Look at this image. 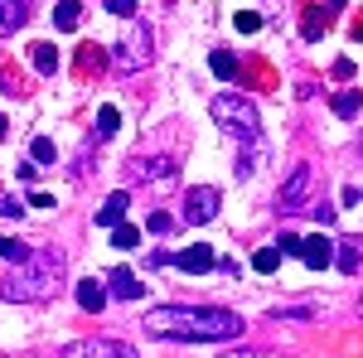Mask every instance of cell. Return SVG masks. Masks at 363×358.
Returning a JSON list of instances; mask_svg holds the SVG:
<instances>
[{
    "instance_id": "1",
    "label": "cell",
    "mask_w": 363,
    "mask_h": 358,
    "mask_svg": "<svg viewBox=\"0 0 363 358\" xmlns=\"http://www.w3.org/2000/svg\"><path fill=\"white\" fill-rule=\"evenodd\" d=\"M145 334H155V339H179V344H208V339H238V334L247 330L242 325V315H233V310H203V305H160V310H145Z\"/></svg>"
},
{
    "instance_id": "2",
    "label": "cell",
    "mask_w": 363,
    "mask_h": 358,
    "mask_svg": "<svg viewBox=\"0 0 363 358\" xmlns=\"http://www.w3.org/2000/svg\"><path fill=\"white\" fill-rule=\"evenodd\" d=\"M63 252L49 247V252H34L25 267H20V276H10L5 281V301H49L58 286V276H63Z\"/></svg>"
},
{
    "instance_id": "3",
    "label": "cell",
    "mask_w": 363,
    "mask_h": 358,
    "mask_svg": "<svg viewBox=\"0 0 363 358\" xmlns=\"http://www.w3.org/2000/svg\"><path fill=\"white\" fill-rule=\"evenodd\" d=\"M150 63H155V29L136 20V25L121 34V44H116V68L121 73H140Z\"/></svg>"
},
{
    "instance_id": "4",
    "label": "cell",
    "mask_w": 363,
    "mask_h": 358,
    "mask_svg": "<svg viewBox=\"0 0 363 358\" xmlns=\"http://www.w3.org/2000/svg\"><path fill=\"white\" fill-rule=\"evenodd\" d=\"M208 111H213V121L228 126V131H238V136H257V107H252L247 97H238V92H218V97H208Z\"/></svg>"
},
{
    "instance_id": "5",
    "label": "cell",
    "mask_w": 363,
    "mask_h": 358,
    "mask_svg": "<svg viewBox=\"0 0 363 358\" xmlns=\"http://www.w3.org/2000/svg\"><path fill=\"white\" fill-rule=\"evenodd\" d=\"M58 358H136L131 344H116V339H78V344H68Z\"/></svg>"
},
{
    "instance_id": "6",
    "label": "cell",
    "mask_w": 363,
    "mask_h": 358,
    "mask_svg": "<svg viewBox=\"0 0 363 358\" xmlns=\"http://www.w3.org/2000/svg\"><path fill=\"white\" fill-rule=\"evenodd\" d=\"M218 189H208V184H199V189H189V198H184V223H213L218 218Z\"/></svg>"
},
{
    "instance_id": "7",
    "label": "cell",
    "mask_w": 363,
    "mask_h": 358,
    "mask_svg": "<svg viewBox=\"0 0 363 358\" xmlns=\"http://www.w3.org/2000/svg\"><path fill=\"white\" fill-rule=\"evenodd\" d=\"M169 262H174L179 272H189V276H208L213 267H218V257H213V247H203V242H199V247H184L179 257H169Z\"/></svg>"
},
{
    "instance_id": "8",
    "label": "cell",
    "mask_w": 363,
    "mask_h": 358,
    "mask_svg": "<svg viewBox=\"0 0 363 358\" xmlns=\"http://www.w3.org/2000/svg\"><path fill=\"white\" fill-rule=\"evenodd\" d=\"M301 262H306L310 272L330 267V262H335V242H330L325 233H315V237H301Z\"/></svg>"
},
{
    "instance_id": "9",
    "label": "cell",
    "mask_w": 363,
    "mask_h": 358,
    "mask_svg": "<svg viewBox=\"0 0 363 358\" xmlns=\"http://www.w3.org/2000/svg\"><path fill=\"white\" fill-rule=\"evenodd\" d=\"M310 184H315V169H310V165H296L291 184L281 189V203H286V208H301V203L310 198Z\"/></svg>"
},
{
    "instance_id": "10",
    "label": "cell",
    "mask_w": 363,
    "mask_h": 358,
    "mask_svg": "<svg viewBox=\"0 0 363 358\" xmlns=\"http://www.w3.org/2000/svg\"><path fill=\"white\" fill-rule=\"evenodd\" d=\"M335 267H339L344 276L363 272V242H359V237H344V242H335Z\"/></svg>"
},
{
    "instance_id": "11",
    "label": "cell",
    "mask_w": 363,
    "mask_h": 358,
    "mask_svg": "<svg viewBox=\"0 0 363 358\" xmlns=\"http://www.w3.org/2000/svg\"><path fill=\"white\" fill-rule=\"evenodd\" d=\"M29 25V5H20V0H0V39L5 34H15V29Z\"/></svg>"
},
{
    "instance_id": "12",
    "label": "cell",
    "mask_w": 363,
    "mask_h": 358,
    "mask_svg": "<svg viewBox=\"0 0 363 358\" xmlns=\"http://www.w3.org/2000/svg\"><path fill=\"white\" fill-rule=\"evenodd\" d=\"M126 208H131V194H126V189H116L112 198H107V203H102V213H97V223H102V228H116V223H121V213H126Z\"/></svg>"
},
{
    "instance_id": "13",
    "label": "cell",
    "mask_w": 363,
    "mask_h": 358,
    "mask_svg": "<svg viewBox=\"0 0 363 358\" xmlns=\"http://www.w3.org/2000/svg\"><path fill=\"white\" fill-rule=\"evenodd\" d=\"M78 15H83V0H58L54 5V29L73 34V29H78Z\"/></svg>"
},
{
    "instance_id": "14",
    "label": "cell",
    "mask_w": 363,
    "mask_h": 358,
    "mask_svg": "<svg viewBox=\"0 0 363 358\" xmlns=\"http://www.w3.org/2000/svg\"><path fill=\"white\" fill-rule=\"evenodd\" d=\"M29 63H34V73H54L63 58H58L54 44H29Z\"/></svg>"
},
{
    "instance_id": "15",
    "label": "cell",
    "mask_w": 363,
    "mask_h": 358,
    "mask_svg": "<svg viewBox=\"0 0 363 358\" xmlns=\"http://www.w3.org/2000/svg\"><path fill=\"white\" fill-rule=\"evenodd\" d=\"M107 286H112V291L121 296V301H136V296H140V281H136L131 272H126V267H116V272L107 276Z\"/></svg>"
},
{
    "instance_id": "16",
    "label": "cell",
    "mask_w": 363,
    "mask_h": 358,
    "mask_svg": "<svg viewBox=\"0 0 363 358\" xmlns=\"http://www.w3.org/2000/svg\"><path fill=\"white\" fill-rule=\"evenodd\" d=\"M78 305L97 315V310H107V291H102L97 281H78Z\"/></svg>"
},
{
    "instance_id": "17",
    "label": "cell",
    "mask_w": 363,
    "mask_h": 358,
    "mask_svg": "<svg viewBox=\"0 0 363 358\" xmlns=\"http://www.w3.org/2000/svg\"><path fill=\"white\" fill-rule=\"evenodd\" d=\"M112 247H116V252L140 247V228H131V223H116V228H112Z\"/></svg>"
},
{
    "instance_id": "18",
    "label": "cell",
    "mask_w": 363,
    "mask_h": 358,
    "mask_svg": "<svg viewBox=\"0 0 363 358\" xmlns=\"http://www.w3.org/2000/svg\"><path fill=\"white\" fill-rule=\"evenodd\" d=\"M0 257H5V262H15V267H25L34 252H29L25 242H15V237H0Z\"/></svg>"
},
{
    "instance_id": "19",
    "label": "cell",
    "mask_w": 363,
    "mask_h": 358,
    "mask_svg": "<svg viewBox=\"0 0 363 358\" xmlns=\"http://www.w3.org/2000/svg\"><path fill=\"white\" fill-rule=\"evenodd\" d=\"M208 68H213V73H218V78H238V58L228 54V49H218V54L208 58Z\"/></svg>"
},
{
    "instance_id": "20",
    "label": "cell",
    "mask_w": 363,
    "mask_h": 358,
    "mask_svg": "<svg viewBox=\"0 0 363 358\" xmlns=\"http://www.w3.org/2000/svg\"><path fill=\"white\" fill-rule=\"evenodd\" d=\"M116 126H121L116 107H102V111H97V136H102V140H112V136H116Z\"/></svg>"
},
{
    "instance_id": "21",
    "label": "cell",
    "mask_w": 363,
    "mask_h": 358,
    "mask_svg": "<svg viewBox=\"0 0 363 358\" xmlns=\"http://www.w3.org/2000/svg\"><path fill=\"white\" fill-rule=\"evenodd\" d=\"M252 267H257V272H262V276H272V272H277V267H281V252H277V247H262V252H257V257H252Z\"/></svg>"
},
{
    "instance_id": "22",
    "label": "cell",
    "mask_w": 363,
    "mask_h": 358,
    "mask_svg": "<svg viewBox=\"0 0 363 358\" xmlns=\"http://www.w3.org/2000/svg\"><path fill=\"white\" fill-rule=\"evenodd\" d=\"M330 107H335V116H359V92H339Z\"/></svg>"
},
{
    "instance_id": "23",
    "label": "cell",
    "mask_w": 363,
    "mask_h": 358,
    "mask_svg": "<svg viewBox=\"0 0 363 358\" xmlns=\"http://www.w3.org/2000/svg\"><path fill=\"white\" fill-rule=\"evenodd\" d=\"M150 233H155V237H169V233H174V218H169V213H150Z\"/></svg>"
},
{
    "instance_id": "24",
    "label": "cell",
    "mask_w": 363,
    "mask_h": 358,
    "mask_svg": "<svg viewBox=\"0 0 363 358\" xmlns=\"http://www.w3.org/2000/svg\"><path fill=\"white\" fill-rule=\"evenodd\" d=\"M233 25L242 29V34H257V29H262V15H252V10H242V15H238Z\"/></svg>"
},
{
    "instance_id": "25",
    "label": "cell",
    "mask_w": 363,
    "mask_h": 358,
    "mask_svg": "<svg viewBox=\"0 0 363 358\" xmlns=\"http://www.w3.org/2000/svg\"><path fill=\"white\" fill-rule=\"evenodd\" d=\"M0 213H5V218H25V208H20V198H10V194H0Z\"/></svg>"
},
{
    "instance_id": "26",
    "label": "cell",
    "mask_w": 363,
    "mask_h": 358,
    "mask_svg": "<svg viewBox=\"0 0 363 358\" xmlns=\"http://www.w3.org/2000/svg\"><path fill=\"white\" fill-rule=\"evenodd\" d=\"M78 58H83L87 68H102V63H107V58H102V49H92V44H83V49H78Z\"/></svg>"
},
{
    "instance_id": "27",
    "label": "cell",
    "mask_w": 363,
    "mask_h": 358,
    "mask_svg": "<svg viewBox=\"0 0 363 358\" xmlns=\"http://www.w3.org/2000/svg\"><path fill=\"white\" fill-rule=\"evenodd\" d=\"M107 10L121 15V20H131V15H136V0H107Z\"/></svg>"
},
{
    "instance_id": "28",
    "label": "cell",
    "mask_w": 363,
    "mask_h": 358,
    "mask_svg": "<svg viewBox=\"0 0 363 358\" xmlns=\"http://www.w3.org/2000/svg\"><path fill=\"white\" fill-rule=\"evenodd\" d=\"M277 252H286V257H301V237H291V233H281Z\"/></svg>"
},
{
    "instance_id": "29",
    "label": "cell",
    "mask_w": 363,
    "mask_h": 358,
    "mask_svg": "<svg viewBox=\"0 0 363 358\" xmlns=\"http://www.w3.org/2000/svg\"><path fill=\"white\" fill-rule=\"evenodd\" d=\"M34 160L49 165V160H54V140H34Z\"/></svg>"
},
{
    "instance_id": "30",
    "label": "cell",
    "mask_w": 363,
    "mask_h": 358,
    "mask_svg": "<svg viewBox=\"0 0 363 358\" xmlns=\"http://www.w3.org/2000/svg\"><path fill=\"white\" fill-rule=\"evenodd\" d=\"M320 34H325V20L310 10V15H306V39H320Z\"/></svg>"
},
{
    "instance_id": "31",
    "label": "cell",
    "mask_w": 363,
    "mask_h": 358,
    "mask_svg": "<svg viewBox=\"0 0 363 358\" xmlns=\"http://www.w3.org/2000/svg\"><path fill=\"white\" fill-rule=\"evenodd\" d=\"M335 78H339V83H349V78H354V63H349V58H335Z\"/></svg>"
},
{
    "instance_id": "32",
    "label": "cell",
    "mask_w": 363,
    "mask_h": 358,
    "mask_svg": "<svg viewBox=\"0 0 363 358\" xmlns=\"http://www.w3.org/2000/svg\"><path fill=\"white\" fill-rule=\"evenodd\" d=\"M354 39H363V20H359V25H354Z\"/></svg>"
},
{
    "instance_id": "33",
    "label": "cell",
    "mask_w": 363,
    "mask_h": 358,
    "mask_svg": "<svg viewBox=\"0 0 363 358\" xmlns=\"http://www.w3.org/2000/svg\"><path fill=\"white\" fill-rule=\"evenodd\" d=\"M325 5H330V10H339V5H344V0H325Z\"/></svg>"
},
{
    "instance_id": "34",
    "label": "cell",
    "mask_w": 363,
    "mask_h": 358,
    "mask_svg": "<svg viewBox=\"0 0 363 358\" xmlns=\"http://www.w3.org/2000/svg\"><path fill=\"white\" fill-rule=\"evenodd\" d=\"M228 358H247V354H228Z\"/></svg>"
},
{
    "instance_id": "35",
    "label": "cell",
    "mask_w": 363,
    "mask_h": 358,
    "mask_svg": "<svg viewBox=\"0 0 363 358\" xmlns=\"http://www.w3.org/2000/svg\"><path fill=\"white\" fill-rule=\"evenodd\" d=\"M20 5H29V0H20Z\"/></svg>"
},
{
    "instance_id": "36",
    "label": "cell",
    "mask_w": 363,
    "mask_h": 358,
    "mask_svg": "<svg viewBox=\"0 0 363 358\" xmlns=\"http://www.w3.org/2000/svg\"><path fill=\"white\" fill-rule=\"evenodd\" d=\"M359 310H363V301H359Z\"/></svg>"
}]
</instances>
